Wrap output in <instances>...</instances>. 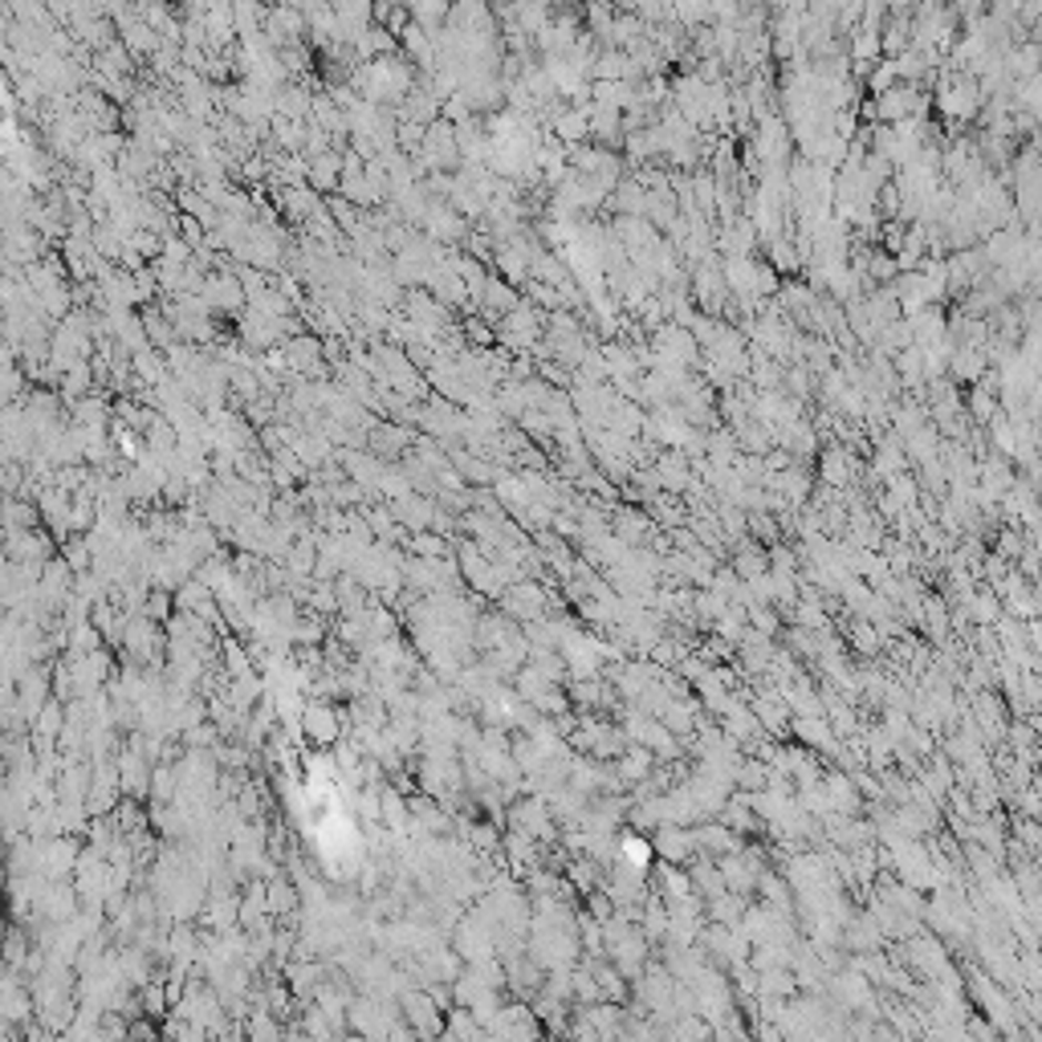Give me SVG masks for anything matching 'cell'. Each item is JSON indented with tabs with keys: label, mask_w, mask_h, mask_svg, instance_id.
Wrapping results in <instances>:
<instances>
[{
	"label": "cell",
	"mask_w": 1042,
	"mask_h": 1042,
	"mask_svg": "<svg viewBox=\"0 0 1042 1042\" xmlns=\"http://www.w3.org/2000/svg\"><path fill=\"white\" fill-rule=\"evenodd\" d=\"M981 102H985V90L978 82H969V78H957L953 87L941 90V111L953 114V119H973L981 111Z\"/></svg>",
	"instance_id": "1"
}]
</instances>
